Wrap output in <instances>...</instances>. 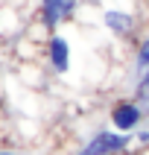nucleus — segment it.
Segmentation results:
<instances>
[{"mask_svg":"<svg viewBox=\"0 0 149 155\" xmlns=\"http://www.w3.org/2000/svg\"><path fill=\"white\" fill-rule=\"evenodd\" d=\"M73 155H134V140L126 132H114L111 126L94 129Z\"/></svg>","mask_w":149,"mask_h":155,"instance_id":"f257e3e1","label":"nucleus"},{"mask_svg":"<svg viewBox=\"0 0 149 155\" xmlns=\"http://www.w3.org/2000/svg\"><path fill=\"white\" fill-rule=\"evenodd\" d=\"M82 0H38L35 3V24L44 29V35L59 32L64 24L76 21Z\"/></svg>","mask_w":149,"mask_h":155,"instance_id":"f03ea898","label":"nucleus"},{"mask_svg":"<svg viewBox=\"0 0 149 155\" xmlns=\"http://www.w3.org/2000/svg\"><path fill=\"white\" fill-rule=\"evenodd\" d=\"M146 111H143V105L134 100V97H120V100H114L111 108H108V126L114 132H138L140 126H146Z\"/></svg>","mask_w":149,"mask_h":155,"instance_id":"7ed1b4c3","label":"nucleus"},{"mask_svg":"<svg viewBox=\"0 0 149 155\" xmlns=\"http://www.w3.org/2000/svg\"><path fill=\"white\" fill-rule=\"evenodd\" d=\"M44 61H47V73L53 76H67L73 68V44L64 32H50L44 38Z\"/></svg>","mask_w":149,"mask_h":155,"instance_id":"20e7f679","label":"nucleus"},{"mask_svg":"<svg viewBox=\"0 0 149 155\" xmlns=\"http://www.w3.org/2000/svg\"><path fill=\"white\" fill-rule=\"evenodd\" d=\"M99 24H102L105 32H111L114 38H120V41H131L140 29V18L131 12V9H102V15H99Z\"/></svg>","mask_w":149,"mask_h":155,"instance_id":"39448f33","label":"nucleus"},{"mask_svg":"<svg viewBox=\"0 0 149 155\" xmlns=\"http://www.w3.org/2000/svg\"><path fill=\"white\" fill-rule=\"evenodd\" d=\"M149 70V32L140 35L138 44H134V50H131V73H129V82L140 76V73H146Z\"/></svg>","mask_w":149,"mask_h":155,"instance_id":"423d86ee","label":"nucleus"},{"mask_svg":"<svg viewBox=\"0 0 149 155\" xmlns=\"http://www.w3.org/2000/svg\"><path fill=\"white\" fill-rule=\"evenodd\" d=\"M131 97L143 105V111H146V117H149V70L140 73V76L131 82Z\"/></svg>","mask_w":149,"mask_h":155,"instance_id":"0eeeda50","label":"nucleus"},{"mask_svg":"<svg viewBox=\"0 0 149 155\" xmlns=\"http://www.w3.org/2000/svg\"><path fill=\"white\" fill-rule=\"evenodd\" d=\"M0 155H24V152H18V149H12V147H0Z\"/></svg>","mask_w":149,"mask_h":155,"instance_id":"6e6552de","label":"nucleus"},{"mask_svg":"<svg viewBox=\"0 0 149 155\" xmlns=\"http://www.w3.org/2000/svg\"><path fill=\"white\" fill-rule=\"evenodd\" d=\"M140 3H146V6H149V0H140Z\"/></svg>","mask_w":149,"mask_h":155,"instance_id":"1a4fd4ad","label":"nucleus"}]
</instances>
